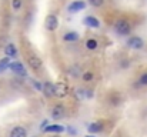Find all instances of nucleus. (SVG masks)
I'll list each match as a JSON object with an SVG mask.
<instances>
[{
  "mask_svg": "<svg viewBox=\"0 0 147 137\" xmlns=\"http://www.w3.org/2000/svg\"><path fill=\"white\" fill-rule=\"evenodd\" d=\"M114 30H116V33L120 34V36H127V34L131 32V24H130L127 20L120 19V20H117V22L114 23Z\"/></svg>",
  "mask_w": 147,
  "mask_h": 137,
  "instance_id": "nucleus-1",
  "label": "nucleus"
},
{
  "mask_svg": "<svg viewBox=\"0 0 147 137\" xmlns=\"http://www.w3.org/2000/svg\"><path fill=\"white\" fill-rule=\"evenodd\" d=\"M69 94V86L64 82H57L54 84V96L59 99H64Z\"/></svg>",
  "mask_w": 147,
  "mask_h": 137,
  "instance_id": "nucleus-2",
  "label": "nucleus"
},
{
  "mask_svg": "<svg viewBox=\"0 0 147 137\" xmlns=\"http://www.w3.org/2000/svg\"><path fill=\"white\" fill-rule=\"evenodd\" d=\"M45 27H46V30H49V32H54V30L59 27V19H57L56 14L50 13L49 16L46 17V20H45Z\"/></svg>",
  "mask_w": 147,
  "mask_h": 137,
  "instance_id": "nucleus-3",
  "label": "nucleus"
},
{
  "mask_svg": "<svg viewBox=\"0 0 147 137\" xmlns=\"http://www.w3.org/2000/svg\"><path fill=\"white\" fill-rule=\"evenodd\" d=\"M27 63H29V66L33 69V70H42V67H43V61H42V59L39 57V56H36V54H30L29 57H27Z\"/></svg>",
  "mask_w": 147,
  "mask_h": 137,
  "instance_id": "nucleus-4",
  "label": "nucleus"
},
{
  "mask_svg": "<svg viewBox=\"0 0 147 137\" xmlns=\"http://www.w3.org/2000/svg\"><path fill=\"white\" fill-rule=\"evenodd\" d=\"M50 114H51V117H53L54 120H60V119H63V117L66 116V107H64L63 104H56V106L51 109Z\"/></svg>",
  "mask_w": 147,
  "mask_h": 137,
  "instance_id": "nucleus-5",
  "label": "nucleus"
},
{
  "mask_svg": "<svg viewBox=\"0 0 147 137\" xmlns=\"http://www.w3.org/2000/svg\"><path fill=\"white\" fill-rule=\"evenodd\" d=\"M127 46H129L130 49H134V50H142V49L144 47V42H143V39L139 37V36H131V37L127 40Z\"/></svg>",
  "mask_w": 147,
  "mask_h": 137,
  "instance_id": "nucleus-6",
  "label": "nucleus"
},
{
  "mask_svg": "<svg viewBox=\"0 0 147 137\" xmlns=\"http://www.w3.org/2000/svg\"><path fill=\"white\" fill-rule=\"evenodd\" d=\"M86 9V3L83 0H74L69 4V11L70 13H77V11H82Z\"/></svg>",
  "mask_w": 147,
  "mask_h": 137,
  "instance_id": "nucleus-7",
  "label": "nucleus"
},
{
  "mask_svg": "<svg viewBox=\"0 0 147 137\" xmlns=\"http://www.w3.org/2000/svg\"><path fill=\"white\" fill-rule=\"evenodd\" d=\"M9 69L13 72V73H16V74H19V76H26V69L23 67V64L20 63V61H14V63H10L9 64Z\"/></svg>",
  "mask_w": 147,
  "mask_h": 137,
  "instance_id": "nucleus-8",
  "label": "nucleus"
},
{
  "mask_svg": "<svg viewBox=\"0 0 147 137\" xmlns=\"http://www.w3.org/2000/svg\"><path fill=\"white\" fill-rule=\"evenodd\" d=\"M42 93L46 96V97H54V84L51 82H46L43 84V90Z\"/></svg>",
  "mask_w": 147,
  "mask_h": 137,
  "instance_id": "nucleus-9",
  "label": "nucleus"
},
{
  "mask_svg": "<svg viewBox=\"0 0 147 137\" xmlns=\"http://www.w3.org/2000/svg\"><path fill=\"white\" fill-rule=\"evenodd\" d=\"M84 24L89 26V27H93V29H98V27H100V22H98V19H96L94 16H87V17H84Z\"/></svg>",
  "mask_w": 147,
  "mask_h": 137,
  "instance_id": "nucleus-10",
  "label": "nucleus"
},
{
  "mask_svg": "<svg viewBox=\"0 0 147 137\" xmlns=\"http://www.w3.org/2000/svg\"><path fill=\"white\" fill-rule=\"evenodd\" d=\"M10 137H27V130L22 126H17L11 130L10 133Z\"/></svg>",
  "mask_w": 147,
  "mask_h": 137,
  "instance_id": "nucleus-11",
  "label": "nucleus"
},
{
  "mask_svg": "<svg viewBox=\"0 0 147 137\" xmlns=\"http://www.w3.org/2000/svg\"><path fill=\"white\" fill-rule=\"evenodd\" d=\"M43 130H45V133H63L64 127L60 124H50V126H46Z\"/></svg>",
  "mask_w": 147,
  "mask_h": 137,
  "instance_id": "nucleus-12",
  "label": "nucleus"
},
{
  "mask_svg": "<svg viewBox=\"0 0 147 137\" xmlns=\"http://www.w3.org/2000/svg\"><path fill=\"white\" fill-rule=\"evenodd\" d=\"M80 39V34L77 32H67L63 34V40L64 42H77Z\"/></svg>",
  "mask_w": 147,
  "mask_h": 137,
  "instance_id": "nucleus-13",
  "label": "nucleus"
},
{
  "mask_svg": "<svg viewBox=\"0 0 147 137\" xmlns=\"http://www.w3.org/2000/svg\"><path fill=\"white\" fill-rule=\"evenodd\" d=\"M4 53H6V56H7V57H16L17 50H16L14 45H7L6 47H4Z\"/></svg>",
  "mask_w": 147,
  "mask_h": 137,
  "instance_id": "nucleus-14",
  "label": "nucleus"
},
{
  "mask_svg": "<svg viewBox=\"0 0 147 137\" xmlns=\"http://www.w3.org/2000/svg\"><path fill=\"white\" fill-rule=\"evenodd\" d=\"M87 129H89V132L90 133H98V132H101L103 130V123H92V124H89L87 126Z\"/></svg>",
  "mask_w": 147,
  "mask_h": 137,
  "instance_id": "nucleus-15",
  "label": "nucleus"
},
{
  "mask_svg": "<svg viewBox=\"0 0 147 137\" xmlns=\"http://www.w3.org/2000/svg\"><path fill=\"white\" fill-rule=\"evenodd\" d=\"M97 40H94V39H89L86 42V49H89V50H94V49H97Z\"/></svg>",
  "mask_w": 147,
  "mask_h": 137,
  "instance_id": "nucleus-16",
  "label": "nucleus"
},
{
  "mask_svg": "<svg viewBox=\"0 0 147 137\" xmlns=\"http://www.w3.org/2000/svg\"><path fill=\"white\" fill-rule=\"evenodd\" d=\"M9 64H10V57H4L0 60V70H4V69H9Z\"/></svg>",
  "mask_w": 147,
  "mask_h": 137,
  "instance_id": "nucleus-17",
  "label": "nucleus"
},
{
  "mask_svg": "<svg viewBox=\"0 0 147 137\" xmlns=\"http://www.w3.org/2000/svg\"><path fill=\"white\" fill-rule=\"evenodd\" d=\"M22 6H23V0H11V7H13V10L19 11V10L22 9Z\"/></svg>",
  "mask_w": 147,
  "mask_h": 137,
  "instance_id": "nucleus-18",
  "label": "nucleus"
},
{
  "mask_svg": "<svg viewBox=\"0 0 147 137\" xmlns=\"http://www.w3.org/2000/svg\"><path fill=\"white\" fill-rule=\"evenodd\" d=\"M93 77H94V76H93V73H92V72H86V73H84V74L82 76L83 82H86V83L92 82V80H93Z\"/></svg>",
  "mask_w": 147,
  "mask_h": 137,
  "instance_id": "nucleus-19",
  "label": "nucleus"
},
{
  "mask_svg": "<svg viewBox=\"0 0 147 137\" xmlns=\"http://www.w3.org/2000/svg\"><path fill=\"white\" fill-rule=\"evenodd\" d=\"M89 3L93 6V7H101L104 4V0H89Z\"/></svg>",
  "mask_w": 147,
  "mask_h": 137,
  "instance_id": "nucleus-20",
  "label": "nucleus"
},
{
  "mask_svg": "<svg viewBox=\"0 0 147 137\" xmlns=\"http://www.w3.org/2000/svg\"><path fill=\"white\" fill-rule=\"evenodd\" d=\"M139 84L140 86H147V73H143L139 79Z\"/></svg>",
  "mask_w": 147,
  "mask_h": 137,
  "instance_id": "nucleus-21",
  "label": "nucleus"
},
{
  "mask_svg": "<svg viewBox=\"0 0 147 137\" xmlns=\"http://www.w3.org/2000/svg\"><path fill=\"white\" fill-rule=\"evenodd\" d=\"M32 83H33V86L37 89V91H42V90H43V84H40L39 82H36V80H32Z\"/></svg>",
  "mask_w": 147,
  "mask_h": 137,
  "instance_id": "nucleus-22",
  "label": "nucleus"
},
{
  "mask_svg": "<svg viewBox=\"0 0 147 137\" xmlns=\"http://www.w3.org/2000/svg\"><path fill=\"white\" fill-rule=\"evenodd\" d=\"M46 126H47V120H45V121L42 123V130H43V129H45Z\"/></svg>",
  "mask_w": 147,
  "mask_h": 137,
  "instance_id": "nucleus-23",
  "label": "nucleus"
},
{
  "mask_svg": "<svg viewBox=\"0 0 147 137\" xmlns=\"http://www.w3.org/2000/svg\"><path fill=\"white\" fill-rule=\"evenodd\" d=\"M86 137H94V136H92V134H90V136H86Z\"/></svg>",
  "mask_w": 147,
  "mask_h": 137,
  "instance_id": "nucleus-24",
  "label": "nucleus"
},
{
  "mask_svg": "<svg viewBox=\"0 0 147 137\" xmlns=\"http://www.w3.org/2000/svg\"><path fill=\"white\" fill-rule=\"evenodd\" d=\"M54 137H57V136H54Z\"/></svg>",
  "mask_w": 147,
  "mask_h": 137,
  "instance_id": "nucleus-25",
  "label": "nucleus"
}]
</instances>
